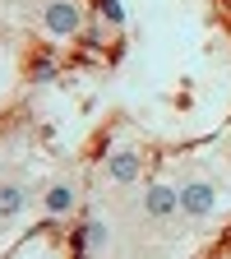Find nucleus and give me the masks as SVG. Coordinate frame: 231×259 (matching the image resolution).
<instances>
[{
    "label": "nucleus",
    "mask_w": 231,
    "mask_h": 259,
    "mask_svg": "<svg viewBox=\"0 0 231 259\" xmlns=\"http://www.w3.org/2000/svg\"><path fill=\"white\" fill-rule=\"evenodd\" d=\"M213 204H217V190H213L208 181H190V185H180V213H185V218H208Z\"/></svg>",
    "instance_id": "1"
},
{
    "label": "nucleus",
    "mask_w": 231,
    "mask_h": 259,
    "mask_svg": "<svg viewBox=\"0 0 231 259\" xmlns=\"http://www.w3.org/2000/svg\"><path fill=\"white\" fill-rule=\"evenodd\" d=\"M47 28L56 32V37H70V32H79V5H70V0H56V5H47Z\"/></svg>",
    "instance_id": "2"
},
{
    "label": "nucleus",
    "mask_w": 231,
    "mask_h": 259,
    "mask_svg": "<svg viewBox=\"0 0 231 259\" xmlns=\"http://www.w3.org/2000/svg\"><path fill=\"white\" fill-rule=\"evenodd\" d=\"M176 208H180V190H171V185H153L148 199H144V213L148 218H171Z\"/></svg>",
    "instance_id": "3"
},
{
    "label": "nucleus",
    "mask_w": 231,
    "mask_h": 259,
    "mask_svg": "<svg viewBox=\"0 0 231 259\" xmlns=\"http://www.w3.org/2000/svg\"><path fill=\"white\" fill-rule=\"evenodd\" d=\"M28 204V190L23 185H0V222H14Z\"/></svg>",
    "instance_id": "4"
},
{
    "label": "nucleus",
    "mask_w": 231,
    "mask_h": 259,
    "mask_svg": "<svg viewBox=\"0 0 231 259\" xmlns=\"http://www.w3.org/2000/svg\"><path fill=\"white\" fill-rule=\"evenodd\" d=\"M70 208H74V185H65V181L51 185V190H47V213L60 218V213H70Z\"/></svg>",
    "instance_id": "5"
},
{
    "label": "nucleus",
    "mask_w": 231,
    "mask_h": 259,
    "mask_svg": "<svg viewBox=\"0 0 231 259\" xmlns=\"http://www.w3.org/2000/svg\"><path fill=\"white\" fill-rule=\"evenodd\" d=\"M111 176L125 181V185L139 181V157H134V153H116V157H111Z\"/></svg>",
    "instance_id": "6"
},
{
    "label": "nucleus",
    "mask_w": 231,
    "mask_h": 259,
    "mask_svg": "<svg viewBox=\"0 0 231 259\" xmlns=\"http://www.w3.org/2000/svg\"><path fill=\"white\" fill-rule=\"evenodd\" d=\"M83 245H88V250L107 245V227H102V222H88V227H83Z\"/></svg>",
    "instance_id": "7"
},
{
    "label": "nucleus",
    "mask_w": 231,
    "mask_h": 259,
    "mask_svg": "<svg viewBox=\"0 0 231 259\" xmlns=\"http://www.w3.org/2000/svg\"><path fill=\"white\" fill-rule=\"evenodd\" d=\"M102 14H107V19H111V23H120V19H125V10H120V5H116V0H102Z\"/></svg>",
    "instance_id": "8"
}]
</instances>
